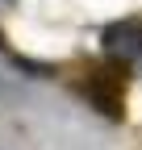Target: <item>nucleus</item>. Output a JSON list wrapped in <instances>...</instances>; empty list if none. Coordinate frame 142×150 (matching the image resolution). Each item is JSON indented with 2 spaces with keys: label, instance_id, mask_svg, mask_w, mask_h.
I'll list each match as a JSON object with an SVG mask.
<instances>
[{
  "label": "nucleus",
  "instance_id": "2",
  "mask_svg": "<svg viewBox=\"0 0 142 150\" xmlns=\"http://www.w3.org/2000/svg\"><path fill=\"white\" fill-rule=\"evenodd\" d=\"M80 92L88 96V104L100 108L104 117H121V108H126V79H121V67L117 71H92L88 75V83H80Z\"/></svg>",
  "mask_w": 142,
  "mask_h": 150
},
{
  "label": "nucleus",
  "instance_id": "1",
  "mask_svg": "<svg viewBox=\"0 0 142 150\" xmlns=\"http://www.w3.org/2000/svg\"><path fill=\"white\" fill-rule=\"evenodd\" d=\"M100 46H104V54H109L113 67H121V71H138V75H142V21H138V17L104 25Z\"/></svg>",
  "mask_w": 142,
  "mask_h": 150
},
{
  "label": "nucleus",
  "instance_id": "3",
  "mask_svg": "<svg viewBox=\"0 0 142 150\" xmlns=\"http://www.w3.org/2000/svg\"><path fill=\"white\" fill-rule=\"evenodd\" d=\"M0 4H13V0H0Z\"/></svg>",
  "mask_w": 142,
  "mask_h": 150
}]
</instances>
